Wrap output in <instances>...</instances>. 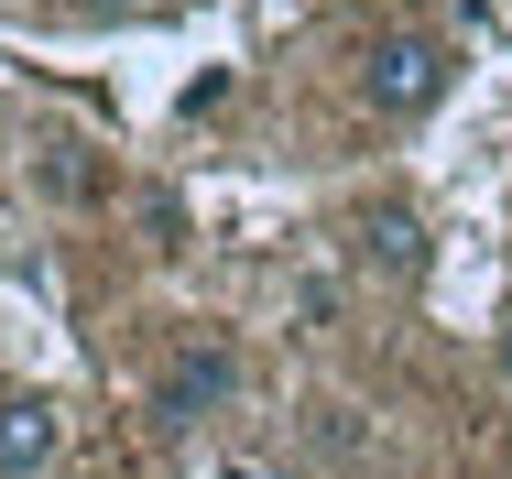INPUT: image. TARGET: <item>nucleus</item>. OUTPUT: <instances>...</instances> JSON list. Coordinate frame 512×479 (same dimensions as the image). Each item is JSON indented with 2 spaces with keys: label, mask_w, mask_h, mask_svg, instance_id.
<instances>
[{
  "label": "nucleus",
  "mask_w": 512,
  "mask_h": 479,
  "mask_svg": "<svg viewBox=\"0 0 512 479\" xmlns=\"http://www.w3.org/2000/svg\"><path fill=\"white\" fill-rule=\"evenodd\" d=\"M447 77H458V66H447V44H436V33H382V44L360 55V98H371L382 120L436 109V98H447Z\"/></svg>",
  "instance_id": "nucleus-1"
},
{
  "label": "nucleus",
  "mask_w": 512,
  "mask_h": 479,
  "mask_svg": "<svg viewBox=\"0 0 512 479\" xmlns=\"http://www.w3.org/2000/svg\"><path fill=\"white\" fill-rule=\"evenodd\" d=\"M229 382H240V360H229L218 338H207V349H175V360H164V382H153V414H164V425H197V414L229 403Z\"/></svg>",
  "instance_id": "nucleus-2"
},
{
  "label": "nucleus",
  "mask_w": 512,
  "mask_h": 479,
  "mask_svg": "<svg viewBox=\"0 0 512 479\" xmlns=\"http://www.w3.org/2000/svg\"><path fill=\"white\" fill-rule=\"evenodd\" d=\"M66 447V414L44 392H0V479H44Z\"/></svg>",
  "instance_id": "nucleus-3"
},
{
  "label": "nucleus",
  "mask_w": 512,
  "mask_h": 479,
  "mask_svg": "<svg viewBox=\"0 0 512 479\" xmlns=\"http://www.w3.org/2000/svg\"><path fill=\"white\" fill-rule=\"evenodd\" d=\"M360 262L393 273V284H414L425 273V218L414 207H360Z\"/></svg>",
  "instance_id": "nucleus-4"
},
{
  "label": "nucleus",
  "mask_w": 512,
  "mask_h": 479,
  "mask_svg": "<svg viewBox=\"0 0 512 479\" xmlns=\"http://www.w3.org/2000/svg\"><path fill=\"white\" fill-rule=\"evenodd\" d=\"M491 360H502V382H512V316H502V338H491Z\"/></svg>",
  "instance_id": "nucleus-5"
},
{
  "label": "nucleus",
  "mask_w": 512,
  "mask_h": 479,
  "mask_svg": "<svg viewBox=\"0 0 512 479\" xmlns=\"http://www.w3.org/2000/svg\"><path fill=\"white\" fill-rule=\"evenodd\" d=\"M469 479H480V469H469Z\"/></svg>",
  "instance_id": "nucleus-6"
}]
</instances>
